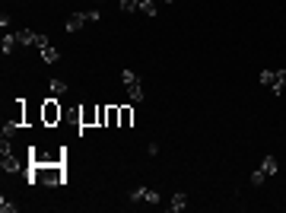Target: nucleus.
I'll list each match as a JSON object with an SVG mask.
<instances>
[{
  "label": "nucleus",
  "mask_w": 286,
  "mask_h": 213,
  "mask_svg": "<svg viewBox=\"0 0 286 213\" xmlns=\"http://www.w3.org/2000/svg\"><path fill=\"white\" fill-rule=\"evenodd\" d=\"M29 185H51V188H60V185H67V169H64V162H38V166H32L29 162Z\"/></svg>",
  "instance_id": "nucleus-1"
},
{
  "label": "nucleus",
  "mask_w": 286,
  "mask_h": 213,
  "mask_svg": "<svg viewBox=\"0 0 286 213\" xmlns=\"http://www.w3.org/2000/svg\"><path fill=\"white\" fill-rule=\"evenodd\" d=\"M60 118H64V108L57 105L54 96H48L45 102H42V124L45 127H54V124H60Z\"/></svg>",
  "instance_id": "nucleus-2"
},
{
  "label": "nucleus",
  "mask_w": 286,
  "mask_h": 213,
  "mask_svg": "<svg viewBox=\"0 0 286 213\" xmlns=\"http://www.w3.org/2000/svg\"><path fill=\"white\" fill-rule=\"evenodd\" d=\"M121 80H124V86H127L130 102H143V83H140V77L134 74V70H124V74H121Z\"/></svg>",
  "instance_id": "nucleus-3"
},
{
  "label": "nucleus",
  "mask_w": 286,
  "mask_h": 213,
  "mask_svg": "<svg viewBox=\"0 0 286 213\" xmlns=\"http://www.w3.org/2000/svg\"><path fill=\"white\" fill-rule=\"evenodd\" d=\"M77 121H80V127H96L99 124V105H80L77 111Z\"/></svg>",
  "instance_id": "nucleus-4"
},
{
  "label": "nucleus",
  "mask_w": 286,
  "mask_h": 213,
  "mask_svg": "<svg viewBox=\"0 0 286 213\" xmlns=\"http://www.w3.org/2000/svg\"><path fill=\"white\" fill-rule=\"evenodd\" d=\"M86 23H89V13H70L64 29H67V32H80V29H83Z\"/></svg>",
  "instance_id": "nucleus-5"
},
{
  "label": "nucleus",
  "mask_w": 286,
  "mask_h": 213,
  "mask_svg": "<svg viewBox=\"0 0 286 213\" xmlns=\"http://www.w3.org/2000/svg\"><path fill=\"white\" fill-rule=\"evenodd\" d=\"M0 169L10 172V175H13V172H19V159L13 156V150H4V156H0Z\"/></svg>",
  "instance_id": "nucleus-6"
},
{
  "label": "nucleus",
  "mask_w": 286,
  "mask_h": 213,
  "mask_svg": "<svg viewBox=\"0 0 286 213\" xmlns=\"http://www.w3.org/2000/svg\"><path fill=\"white\" fill-rule=\"evenodd\" d=\"M10 121L19 127H26V99H16L13 102V115H10Z\"/></svg>",
  "instance_id": "nucleus-7"
},
{
  "label": "nucleus",
  "mask_w": 286,
  "mask_h": 213,
  "mask_svg": "<svg viewBox=\"0 0 286 213\" xmlns=\"http://www.w3.org/2000/svg\"><path fill=\"white\" fill-rule=\"evenodd\" d=\"M277 169H280V162H277V156H264L261 159V172H264V175H277Z\"/></svg>",
  "instance_id": "nucleus-8"
},
{
  "label": "nucleus",
  "mask_w": 286,
  "mask_h": 213,
  "mask_svg": "<svg viewBox=\"0 0 286 213\" xmlns=\"http://www.w3.org/2000/svg\"><path fill=\"white\" fill-rule=\"evenodd\" d=\"M118 115H121L118 127H130V124H134V108H130V105H121V108H118Z\"/></svg>",
  "instance_id": "nucleus-9"
},
{
  "label": "nucleus",
  "mask_w": 286,
  "mask_h": 213,
  "mask_svg": "<svg viewBox=\"0 0 286 213\" xmlns=\"http://www.w3.org/2000/svg\"><path fill=\"white\" fill-rule=\"evenodd\" d=\"M16 45H19V42H16V32H4V38H0V51H4V54H10Z\"/></svg>",
  "instance_id": "nucleus-10"
},
{
  "label": "nucleus",
  "mask_w": 286,
  "mask_h": 213,
  "mask_svg": "<svg viewBox=\"0 0 286 213\" xmlns=\"http://www.w3.org/2000/svg\"><path fill=\"white\" fill-rule=\"evenodd\" d=\"M185 207H188V197H185V194H181V191H178V194L172 197V204H169V213H181Z\"/></svg>",
  "instance_id": "nucleus-11"
},
{
  "label": "nucleus",
  "mask_w": 286,
  "mask_h": 213,
  "mask_svg": "<svg viewBox=\"0 0 286 213\" xmlns=\"http://www.w3.org/2000/svg\"><path fill=\"white\" fill-rule=\"evenodd\" d=\"M35 38H38V32H29V29H19V32H16L19 45H35Z\"/></svg>",
  "instance_id": "nucleus-12"
},
{
  "label": "nucleus",
  "mask_w": 286,
  "mask_h": 213,
  "mask_svg": "<svg viewBox=\"0 0 286 213\" xmlns=\"http://www.w3.org/2000/svg\"><path fill=\"white\" fill-rule=\"evenodd\" d=\"M140 13L143 16H156L159 13V4H156V0H140Z\"/></svg>",
  "instance_id": "nucleus-13"
},
{
  "label": "nucleus",
  "mask_w": 286,
  "mask_h": 213,
  "mask_svg": "<svg viewBox=\"0 0 286 213\" xmlns=\"http://www.w3.org/2000/svg\"><path fill=\"white\" fill-rule=\"evenodd\" d=\"M273 96H283L286 93V70H280V74H277V80H273Z\"/></svg>",
  "instance_id": "nucleus-14"
},
{
  "label": "nucleus",
  "mask_w": 286,
  "mask_h": 213,
  "mask_svg": "<svg viewBox=\"0 0 286 213\" xmlns=\"http://www.w3.org/2000/svg\"><path fill=\"white\" fill-rule=\"evenodd\" d=\"M57 57H60V51H57V48H42V60H45V64H57Z\"/></svg>",
  "instance_id": "nucleus-15"
},
{
  "label": "nucleus",
  "mask_w": 286,
  "mask_h": 213,
  "mask_svg": "<svg viewBox=\"0 0 286 213\" xmlns=\"http://www.w3.org/2000/svg\"><path fill=\"white\" fill-rule=\"evenodd\" d=\"M118 121H121V115H118V105H108V118H105V127H118Z\"/></svg>",
  "instance_id": "nucleus-16"
},
{
  "label": "nucleus",
  "mask_w": 286,
  "mask_h": 213,
  "mask_svg": "<svg viewBox=\"0 0 286 213\" xmlns=\"http://www.w3.org/2000/svg\"><path fill=\"white\" fill-rule=\"evenodd\" d=\"M48 89H51V96L57 99V96H64V93H67V83H64V80H51V86H48Z\"/></svg>",
  "instance_id": "nucleus-17"
},
{
  "label": "nucleus",
  "mask_w": 286,
  "mask_h": 213,
  "mask_svg": "<svg viewBox=\"0 0 286 213\" xmlns=\"http://www.w3.org/2000/svg\"><path fill=\"white\" fill-rule=\"evenodd\" d=\"M140 10V0H121V13H134Z\"/></svg>",
  "instance_id": "nucleus-18"
},
{
  "label": "nucleus",
  "mask_w": 286,
  "mask_h": 213,
  "mask_svg": "<svg viewBox=\"0 0 286 213\" xmlns=\"http://www.w3.org/2000/svg\"><path fill=\"white\" fill-rule=\"evenodd\" d=\"M273 80H277L273 70H261V86H273Z\"/></svg>",
  "instance_id": "nucleus-19"
},
{
  "label": "nucleus",
  "mask_w": 286,
  "mask_h": 213,
  "mask_svg": "<svg viewBox=\"0 0 286 213\" xmlns=\"http://www.w3.org/2000/svg\"><path fill=\"white\" fill-rule=\"evenodd\" d=\"M16 210H19V204H13V200H7V197L0 200V213H16Z\"/></svg>",
  "instance_id": "nucleus-20"
},
{
  "label": "nucleus",
  "mask_w": 286,
  "mask_h": 213,
  "mask_svg": "<svg viewBox=\"0 0 286 213\" xmlns=\"http://www.w3.org/2000/svg\"><path fill=\"white\" fill-rule=\"evenodd\" d=\"M16 130H19V124H13V121H7V124H4V137L10 140V137L16 134Z\"/></svg>",
  "instance_id": "nucleus-21"
},
{
  "label": "nucleus",
  "mask_w": 286,
  "mask_h": 213,
  "mask_svg": "<svg viewBox=\"0 0 286 213\" xmlns=\"http://www.w3.org/2000/svg\"><path fill=\"white\" fill-rule=\"evenodd\" d=\"M143 200H147V204H159V194L153 188H147V194H143Z\"/></svg>",
  "instance_id": "nucleus-22"
},
{
  "label": "nucleus",
  "mask_w": 286,
  "mask_h": 213,
  "mask_svg": "<svg viewBox=\"0 0 286 213\" xmlns=\"http://www.w3.org/2000/svg\"><path fill=\"white\" fill-rule=\"evenodd\" d=\"M264 178H267V175H264L261 169H258V172H251V185H264Z\"/></svg>",
  "instance_id": "nucleus-23"
},
{
  "label": "nucleus",
  "mask_w": 286,
  "mask_h": 213,
  "mask_svg": "<svg viewBox=\"0 0 286 213\" xmlns=\"http://www.w3.org/2000/svg\"><path fill=\"white\" fill-rule=\"evenodd\" d=\"M105 118H108V105H99V127H105Z\"/></svg>",
  "instance_id": "nucleus-24"
},
{
  "label": "nucleus",
  "mask_w": 286,
  "mask_h": 213,
  "mask_svg": "<svg viewBox=\"0 0 286 213\" xmlns=\"http://www.w3.org/2000/svg\"><path fill=\"white\" fill-rule=\"evenodd\" d=\"M143 194H147V188H134V191H130V200L137 204V200H143Z\"/></svg>",
  "instance_id": "nucleus-25"
},
{
  "label": "nucleus",
  "mask_w": 286,
  "mask_h": 213,
  "mask_svg": "<svg viewBox=\"0 0 286 213\" xmlns=\"http://www.w3.org/2000/svg\"><path fill=\"white\" fill-rule=\"evenodd\" d=\"M159 4H172V0H159Z\"/></svg>",
  "instance_id": "nucleus-26"
},
{
  "label": "nucleus",
  "mask_w": 286,
  "mask_h": 213,
  "mask_svg": "<svg viewBox=\"0 0 286 213\" xmlns=\"http://www.w3.org/2000/svg\"><path fill=\"white\" fill-rule=\"evenodd\" d=\"M96 4H102V0H96Z\"/></svg>",
  "instance_id": "nucleus-27"
}]
</instances>
